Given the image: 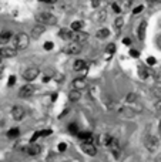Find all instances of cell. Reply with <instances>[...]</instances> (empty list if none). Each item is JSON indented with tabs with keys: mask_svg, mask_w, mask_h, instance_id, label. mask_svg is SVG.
I'll return each mask as SVG.
<instances>
[{
	"mask_svg": "<svg viewBox=\"0 0 161 162\" xmlns=\"http://www.w3.org/2000/svg\"><path fill=\"white\" fill-rule=\"evenodd\" d=\"M26 152L30 157H37V155H40V152H42V146L37 145L36 142H30V145L26 148Z\"/></svg>",
	"mask_w": 161,
	"mask_h": 162,
	"instance_id": "obj_13",
	"label": "cell"
},
{
	"mask_svg": "<svg viewBox=\"0 0 161 162\" xmlns=\"http://www.w3.org/2000/svg\"><path fill=\"white\" fill-rule=\"evenodd\" d=\"M150 74H154V73H151L147 67H144V65H140V67H138V76H140L141 80H145V78L150 76Z\"/></svg>",
	"mask_w": 161,
	"mask_h": 162,
	"instance_id": "obj_19",
	"label": "cell"
},
{
	"mask_svg": "<svg viewBox=\"0 0 161 162\" xmlns=\"http://www.w3.org/2000/svg\"><path fill=\"white\" fill-rule=\"evenodd\" d=\"M40 132H42V136H48V135H51L53 131L51 130H43V131H40Z\"/></svg>",
	"mask_w": 161,
	"mask_h": 162,
	"instance_id": "obj_40",
	"label": "cell"
},
{
	"mask_svg": "<svg viewBox=\"0 0 161 162\" xmlns=\"http://www.w3.org/2000/svg\"><path fill=\"white\" fill-rule=\"evenodd\" d=\"M29 40H30V37L27 36L26 33H19V34L14 36L13 43H14V47H16L17 50H24L29 47V43H30Z\"/></svg>",
	"mask_w": 161,
	"mask_h": 162,
	"instance_id": "obj_2",
	"label": "cell"
},
{
	"mask_svg": "<svg viewBox=\"0 0 161 162\" xmlns=\"http://www.w3.org/2000/svg\"><path fill=\"white\" fill-rule=\"evenodd\" d=\"M158 132H160V135H161V121H160V124H158Z\"/></svg>",
	"mask_w": 161,
	"mask_h": 162,
	"instance_id": "obj_52",
	"label": "cell"
},
{
	"mask_svg": "<svg viewBox=\"0 0 161 162\" xmlns=\"http://www.w3.org/2000/svg\"><path fill=\"white\" fill-rule=\"evenodd\" d=\"M24 115H26V111H24V108L23 107L16 105V107L11 108V117H13L14 121H20V119H23Z\"/></svg>",
	"mask_w": 161,
	"mask_h": 162,
	"instance_id": "obj_10",
	"label": "cell"
},
{
	"mask_svg": "<svg viewBox=\"0 0 161 162\" xmlns=\"http://www.w3.org/2000/svg\"><path fill=\"white\" fill-rule=\"evenodd\" d=\"M123 24H124V19H123V17H117V19L114 20V27H116V28H121Z\"/></svg>",
	"mask_w": 161,
	"mask_h": 162,
	"instance_id": "obj_30",
	"label": "cell"
},
{
	"mask_svg": "<svg viewBox=\"0 0 161 162\" xmlns=\"http://www.w3.org/2000/svg\"><path fill=\"white\" fill-rule=\"evenodd\" d=\"M39 68L37 67H30V68H27L24 73H23V78L26 81H33V80H36L39 76Z\"/></svg>",
	"mask_w": 161,
	"mask_h": 162,
	"instance_id": "obj_9",
	"label": "cell"
},
{
	"mask_svg": "<svg viewBox=\"0 0 161 162\" xmlns=\"http://www.w3.org/2000/svg\"><path fill=\"white\" fill-rule=\"evenodd\" d=\"M157 161H161V157H158V158H157Z\"/></svg>",
	"mask_w": 161,
	"mask_h": 162,
	"instance_id": "obj_53",
	"label": "cell"
},
{
	"mask_svg": "<svg viewBox=\"0 0 161 162\" xmlns=\"http://www.w3.org/2000/svg\"><path fill=\"white\" fill-rule=\"evenodd\" d=\"M69 132H71V134H77V132H79V128H77V125H76L74 122L69 125Z\"/></svg>",
	"mask_w": 161,
	"mask_h": 162,
	"instance_id": "obj_31",
	"label": "cell"
},
{
	"mask_svg": "<svg viewBox=\"0 0 161 162\" xmlns=\"http://www.w3.org/2000/svg\"><path fill=\"white\" fill-rule=\"evenodd\" d=\"M0 63H2V57H0Z\"/></svg>",
	"mask_w": 161,
	"mask_h": 162,
	"instance_id": "obj_54",
	"label": "cell"
},
{
	"mask_svg": "<svg viewBox=\"0 0 161 162\" xmlns=\"http://www.w3.org/2000/svg\"><path fill=\"white\" fill-rule=\"evenodd\" d=\"M17 54V49H11V47H2L0 49V57L2 58H11Z\"/></svg>",
	"mask_w": 161,
	"mask_h": 162,
	"instance_id": "obj_11",
	"label": "cell"
},
{
	"mask_svg": "<svg viewBox=\"0 0 161 162\" xmlns=\"http://www.w3.org/2000/svg\"><path fill=\"white\" fill-rule=\"evenodd\" d=\"M151 94L154 95V98H157L158 101H161V87H154L151 90Z\"/></svg>",
	"mask_w": 161,
	"mask_h": 162,
	"instance_id": "obj_25",
	"label": "cell"
},
{
	"mask_svg": "<svg viewBox=\"0 0 161 162\" xmlns=\"http://www.w3.org/2000/svg\"><path fill=\"white\" fill-rule=\"evenodd\" d=\"M73 87H74L76 90H84L87 87V84H86V81H84V78H76L74 81H73Z\"/></svg>",
	"mask_w": 161,
	"mask_h": 162,
	"instance_id": "obj_20",
	"label": "cell"
},
{
	"mask_svg": "<svg viewBox=\"0 0 161 162\" xmlns=\"http://www.w3.org/2000/svg\"><path fill=\"white\" fill-rule=\"evenodd\" d=\"M66 149H67V145H66L64 142H61V144L59 145V151H60V152H64Z\"/></svg>",
	"mask_w": 161,
	"mask_h": 162,
	"instance_id": "obj_41",
	"label": "cell"
},
{
	"mask_svg": "<svg viewBox=\"0 0 161 162\" xmlns=\"http://www.w3.org/2000/svg\"><path fill=\"white\" fill-rule=\"evenodd\" d=\"M125 101H127V103H135V101H137V94L128 92V94L125 95Z\"/></svg>",
	"mask_w": 161,
	"mask_h": 162,
	"instance_id": "obj_26",
	"label": "cell"
},
{
	"mask_svg": "<svg viewBox=\"0 0 161 162\" xmlns=\"http://www.w3.org/2000/svg\"><path fill=\"white\" fill-rule=\"evenodd\" d=\"M144 146L151 152L157 151L158 149V138L151 134H147L144 136Z\"/></svg>",
	"mask_w": 161,
	"mask_h": 162,
	"instance_id": "obj_3",
	"label": "cell"
},
{
	"mask_svg": "<svg viewBox=\"0 0 161 162\" xmlns=\"http://www.w3.org/2000/svg\"><path fill=\"white\" fill-rule=\"evenodd\" d=\"M48 80H50V77H47V76H44V77H43V82H47Z\"/></svg>",
	"mask_w": 161,
	"mask_h": 162,
	"instance_id": "obj_48",
	"label": "cell"
},
{
	"mask_svg": "<svg viewBox=\"0 0 161 162\" xmlns=\"http://www.w3.org/2000/svg\"><path fill=\"white\" fill-rule=\"evenodd\" d=\"M116 112L121 117H125V118H133L135 117V111L130 107H116Z\"/></svg>",
	"mask_w": 161,
	"mask_h": 162,
	"instance_id": "obj_5",
	"label": "cell"
},
{
	"mask_svg": "<svg viewBox=\"0 0 161 162\" xmlns=\"http://www.w3.org/2000/svg\"><path fill=\"white\" fill-rule=\"evenodd\" d=\"M14 82H16V77H14V76H10V78H9V81H7V87L14 86Z\"/></svg>",
	"mask_w": 161,
	"mask_h": 162,
	"instance_id": "obj_36",
	"label": "cell"
},
{
	"mask_svg": "<svg viewBox=\"0 0 161 162\" xmlns=\"http://www.w3.org/2000/svg\"><path fill=\"white\" fill-rule=\"evenodd\" d=\"M87 68L86 65V61L84 60H76L74 63H73V70L77 71V73H81V71H84Z\"/></svg>",
	"mask_w": 161,
	"mask_h": 162,
	"instance_id": "obj_16",
	"label": "cell"
},
{
	"mask_svg": "<svg viewBox=\"0 0 161 162\" xmlns=\"http://www.w3.org/2000/svg\"><path fill=\"white\" fill-rule=\"evenodd\" d=\"M154 80L158 82V81H161V68L160 70H157V71H154Z\"/></svg>",
	"mask_w": 161,
	"mask_h": 162,
	"instance_id": "obj_34",
	"label": "cell"
},
{
	"mask_svg": "<svg viewBox=\"0 0 161 162\" xmlns=\"http://www.w3.org/2000/svg\"><path fill=\"white\" fill-rule=\"evenodd\" d=\"M34 92H36V88H34V86H32V84H26V86H23L22 88H20L19 95H20L22 98H29V97H32Z\"/></svg>",
	"mask_w": 161,
	"mask_h": 162,
	"instance_id": "obj_8",
	"label": "cell"
},
{
	"mask_svg": "<svg viewBox=\"0 0 161 162\" xmlns=\"http://www.w3.org/2000/svg\"><path fill=\"white\" fill-rule=\"evenodd\" d=\"M59 36L63 38V40H67V41H69V40H71L73 30H69V28H61V30L59 32Z\"/></svg>",
	"mask_w": 161,
	"mask_h": 162,
	"instance_id": "obj_21",
	"label": "cell"
},
{
	"mask_svg": "<svg viewBox=\"0 0 161 162\" xmlns=\"http://www.w3.org/2000/svg\"><path fill=\"white\" fill-rule=\"evenodd\" d=\"M98 145H101V146H108V144H110V141H111V135H108V134H101V135H98Z\"/></svg>",
	"mask_w": 161,
	"mask_h": 162,
	"instance_id": "obj_17",
	"label": "cell"
},
{
	"mask_svg": "<svg viewBox=\"0 0 161 162\" xmlns=\"http://www.w3.org/2000/svg\"><path fill=\"white\" fill-rule=\"evenodd\" d=\"M106 17H107L106 10H101L98 14H96V20H97V22H104V20H106Z\"/></svg>",
	"mask_w": 161,
	"mask_h": 162,
	"instance_id": "obj_29",
	"label": "cell"
},
{
	"mask_svg": "<svg viewBox=\"0 0 161 162\" xmlns=\"http://www.w3.org/2000/svg\"><path fill=\"white\" fill-rule=\"evenodd\" d=\"M111 7H113V10L116 11V13H120V11H121V9L118 7V4H117V3H113V4H111Z\"/></svg>",
	"mask_w": 161,
	"mask_h": 162,
	"instance_id": "obj_42",
	"label": "cell"
},
{
	"mask_svg": "<svg viewBox=\"0 0 161 162\" xmlns=\"http://www.w3.org/2000/svg\"><path fill=\"white\" fill-rule=\"evenodd\" d=\"M44 32H46V26L42 24V23H39L37 26H34L32 28V37L33 38H39Z\"/></svg>",
	"mask_w": 161,
	"mask_h": 162,
	"instance_id": "obj_14",
	"label": "cell"
},
{
	"mask_svg": "<svg viewBox=\"0 0 161 162\" xmlns=\"http://www.w3.org/2000/svg\"><path fill=\"white\" fill-rule=\"evenodd\" d=\"M91 6L93 7H98L100 6V0H91Z\"/></svg>",
	"mask_w": 161,
	"mask_h": 162,
	"instance_id": "obj_44",
	"label": "cell"
},
{
	"mask_svg": "<svg viewBox=\"0 0 161 162\" xmlns=\"http://www.w3.org/2000/svg\"><path fill=\"white\" fill-rule=\"evenodd\" d=\"M73 32H77V30H81L83 28V22H73L71 23V27H70Z\"/></svg>",
	"mask_w": 161,
	"mask_h": 162,
	"instance_id": "obj_27",
	"label": "cell"
},
{
	"mask_svg": "<svg viewBox=\"0 0 161 162\" xmlns=\"http://www.w3.org/2000/svg\"><path fill=\"white\" fill-rule=\"evenodd\" d=\"M106 51H107L108 54H113L114 51H116V46H114V43H110L107 46V49H106Z\"/></svg>",
	"mask_w": 161,
	"mask_h": 162,
	"instance_id": "obj_32",
	"label": "cell"
},
{
	"mask_svg": "<svg viewBox=\"0 0 161 162\" xmlns=\"http://www.w3.org/2000/svg\"><path fill=\"white\" fill-rule=\"evenodd\" d=\"M44 2H46V3H56L57 0H44Z\"/></svg>",
	"mask_w": 161,
	"mask_h": 162,
	"instance_id": "obj_50",
	"label": "cell"
},
{
	"mask_svg": "<svg viewBox=\"0 0 161 162\" xmlns=\"http://www.w3.org/2000/svg\"><path fill=\"white\" fill-rule=\"evenodd\" d=\"M81 98V92H80V90H71V91L69 92V100L70 101H73V103H76V101H79Z\"/></svg>",
	"mask_w": 161,
	"mask_h": 162,
	"instance_id": "obj_22",
	"label": "cell"
},
{
	"mask_svg": "<svg viewBox=\"0 0 161 162\" xmlns=\"http://www.w3.org/2000/svg\"><path fill=\"white\" fill-rule=\"evenodd\" d=\"M19 135H20V131L17 130V128H11V130L7 132V136H9V138H16Z\"/></svg>",
	"mask_w": 161,
	"mask_h": 162,
	"instance_id": "obj_28",
	"label": "cell"
},
{
	"mask_svg": "<svg viewBox=\"0 0 161 162\" xmlns=\"http://www.w3.org/2000/svg\"><path fill=\"white\" fill-rule=\"evenodd\" d=\"M36 20H37V23H42L44 26H54L57 23V17L48 11H42L36 16Z\"/></svg>",
	"mask_w": 161,
	"mask_h": 162,
	"instance_id": "obj_1",
	"label": "cell"
},
{
	"mask_svg": "<svg viewBox=\"0 0 161 162\" xmlns=\"http://www.w3.org/2000/svg\"><path fill=\"white\" fill-rule=\"evenodd\" d=\"M96 36H97V38H107L108 36H110V30L108 28H106V27H103V28H100L98 32L96 33Z\"/></svg>",
	"mask_w": 161,
	"mask_h": 162,
	"instance_id": "obj_24",
	"label": "cell"
},
{
	"mask_svg": "<svg viewBox=\"0 0 161 162\" xmlns=\"http://www.w3.org/2000/svg\"><path fill=\"white\" fill-rule=\"evenodd\" d=\"M157 47L161 50V36L160 37H157Z\"/></svg>",
	"mask_w": 161,
	"mask_h": 162,
	"instance_id": "obj_46",
	"label": "cell"
},
{
	"mask_svg": "<svg viewBox=\"0 0 161 162\" xmlns=\"http://www.w3.org/2000/svg\"><path fill=\"white\" fill-rule=\"evenodd\" d=\"M79 138L81 140V142H93V134L91 132H79Z\"/></svg>",
	"mask_w": 161,
	"mask_h": 162,
	"instance_id": "obj_23",
	"label": "cell"
},
{
	"mask_svg": "<svg viewBox=\"0 0 161 162\" xmlns=\"http://www.w3.org/2000/svg\"><path fill=\"white\" fill-rule=\"evenodd\" d=\"M123 44H124V46H130V44H131V40H130L128 37L123 38Z\"/></svg>",
	"mask_w": 161,
	"mask_h": 162,
	"instance_id": "obj_43",
	"label": "cell"
},
{
	"mask_svg": "<svg viewBox=\"0 0 161 162\" xmlns=\"http://www.w3.org/2000/svg\"><path fill=\"white\" fill-rule=\"evenodd\" d=\"M87 38H88V34L84 33V32H81V30L74 32L73 33V36H71V40H73V41H77V43H80V44L87 41Z\"/></svg>",
	"mask_w": 161,
	"mask_h": 162,
	"instance_id": "obj_12",
	"label": "cell"
},
{
	"mask_svg": "<svg viewBox=\"0 0 161 162\" xmlns=\"http://www.w3.org/2000/svg\"><path fill=\"white\" fill-rule=\"evenodd\" d=\"M66 54H70V56H76V54H80L81 51V44L77 43V41H71L69 43V46L64 49Z\"/></svg>",
	"mask_w": 161,
	"mask_h": 162,
	"instance_id": "obj_7",
	"label": "cell"
},
{
	"mask_svg": "<svg viewBox=\"0 0 161 162\" xmlns=\"http://www.w3.org/2000/svg\"><path fill=\"white\" fill-rule=\"evenodd\" d=\"M67 112H69V108H66L64 111H63V114L60 115V118H61V117H64V115H66V114H67Z\"/></svg>",
	"mask_w": 161,
	"mask_h": 162,
	"instance_id": "obj_47",
	"label": "cell"
},
{
	"mask_svg": "<svg viewBox=\"0 0 161 162\" xmlns=\"http://www.w3.org/2000/svg\"><path fill=\"white\" fill-rule=\"evenodd\" d=\"M13 37V33L10 30H3V32L0 33V44H6L9 43Z\"/></svg>",
	"mask_w": 161,
	"mask_h": 162,
	"instance_id": "obj_15",
	"label": "cell"
},
{
	"mask_svg": "<svg viewBox=\"0 0 161 162\" xmlns=\"http://www.w3.org/2000/svg\"><path fill=\"white\" fill-rule=\"evenodd\" d=\"M147 2H148V3H157L158 0H147Z\"/></svg>",
	"mask_w": 161,
	"mask_h": 162,
	"instance_id": "obj_51",
	"label": "cell"
},
{
	"mask_svg": "<svg viewBox=\"0 0 161 162\" xmlns=\"http://www.w3.org/2000/svg\"><path fill=\"white\" fill-rule=\"evenodd\" d=\"M40 2H44V0H40Z\"/></svg>",
	"mask_w": 161,
	"mask_h": 162,
	"instance_id": "obj_55",
	"label": "cell"
},
{
	"mask_svg": "<svg viewBox=\"0 0 161 162\" xmlns=\"http://www.w3.org/2000/svg\"><path fill=\"white\" fill-rule=\"evenodd\" d=\"M81 149L84 154L90 155V157H96L97 155V148L93 142H81Z\"/></svg>",
	"mask_w": 161,
	"mask_h": 162,
	"instance_id": "obj_6",
	"label": "cell"
},
{
	"mask_svg": "<svg viewBox=\"0 0 161 162\" xmlns=\"http://www.w3.org/2000/svg\"><path fill=\"white\" fill-rule=\"evenodd\" d=\"M147 64L150 65V67L151 65H154L156 64V58H154V57H148V58H147Z\"/></svg>",
	"mask_w": 161,
	"mask_h": 162,
	"instance_id": "obj_39",
	"label": "cell"
},
{
	"mask_svg": "<svg viewBox=\"0 0 161 162\" xmlns=\"http://www.w3.org/2000/svg\"><path fill=\"white\" fill-rule=\"evenodd\" d=\"M130 56L134 57V58H138L140 57V51L138 50H130Z\"/></svg>",
	"mask_w": 161,
	"mask_h": 162,
	"instance_id": "obj_35",
	"label": "cell"
},
{
	"mask_svg": "<svg viewBox=\"0 0 161 162\" xmlns=\"http://www.w3.org/2000/svg\"><path fill=\"white\" fill-rule=\"evenodd\" d=\"M145 30H147V22H141L138 26V30H137V36H138L140 40H144L145 38Z\"/></svg>",
	"mask_w": 161,
	"mask_h": 162,
	"instance_id": "obj_18",
	"label": "cell"
},
{
	"mask_svg": "<svg viewBox=\"0 0 161 162\" xmlns=\"http://www.w3.org/2000/svg\"><path fill=\"white\" fill-rule=\"evenodd\" d=\"M107 148L111 149V154H113V157L116 158V159H118V158L121 157V144H120V141H118L117 138L111 136V141H110V144H108Z\"/></svg>",
	"mask_w": 161,
	"mask_h": 162,
	"instance_id": "obj_4",
	"label": "cell"
},
{
	"mask_svg": "<svg viewBox=\"0 0 161 162\" xmlns=\"http://www.w3.org/2000/svg\"><path fill=\"white\" fill-rule=\"evenodd\" d=\"M143 9H144V6H138V7H135L134 10H133V14H138V13H141V11H143Z\"/></svg>",
	"mask_w": 161,
	"mask_h": 162,
	"instance_id": "obj_37",
	"label": "cell"
},
{
	"mask_svg": "<svg viewBox=\"0 0 161 162\" xmlns=\"http://www.w3.org/2000/svg\"><path fill=\"white\" fill-rule=\"evenodd\" d=\"M53 49V43L51 41H46L44 43V50H51Z\"/></svg>",
	"mask_w": 161,
	"mask_h": 162,
	"instance_id": "obj_38",
	"label": "cell"
},
{
	"mask_svg": "<svg viewBox=\"0 0 161 162\" xmlns=\"http://www.w3.org/2000/svg\"><path fill=\"white\" fill-rule=\"evenodd\" d=\"M63 78H64V77L61 76V74H56V77H54V80L56 81H63Z\"/></svg>",
	"mask_w": 161,
	"mask_h": 162,
	"instance_id": "obj_45",
	"label": "cell"
},
{
	"mask_svg": "<svg viewBox=\"0 0 161 162\" xmlns=\"http://www.w3.org/2000/svg\"><path fill=\"white\" fill-rule=\"evenodd\" d=\"M40 136H42V132H40V131L34 132V134L32 135V138H30V142H36V140H37V138H40Z\"/></svg>",
	"mask_w": 161,
	"mask_h": 162,
	"instance_id": "obj_33",
	"label": "cell"
},
{
	"mask_svg": "<svg viewBox=\"0 0 161 162\" xmlns=\"http://www.w3.org/2000/svg\"><path fill=\"white\" fill-rule=\"evenodd\" d=\"M56 100H57V94H53L51 95V101H56Z\"/></svg>",
	"mask_w": 161,
	"mask_h": 162,
	"instance_id": "obj_49",
	"label": "cell"
}]
</instances>
